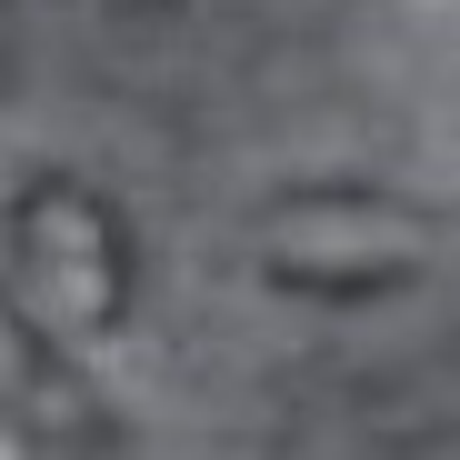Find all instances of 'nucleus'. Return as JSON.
Segmentation results:
<instances>
[{"label":"nucleus","instance_id":"1","mask_svg":"<svg viewBox=\"0 0 460 460\" xmlns=\"http://www.w3.org/2000/svg\"><path fill=\"white\" fill-rule=\"evenodd\" d=\"M0 300L31 360H81L130 321V230L81 171H31L0 230Z\"/></svg>","mask_w":460,"mask_h":460},{"label":"nucleus","instance_id":"2","mask_svg":"<svg viewBox=\"0 0 460 460\" xmlns=\"http://www.w3.org/2000/svg\"><path fill=\"white\" fill-rule=\"evenodd\" d=\"M450 230L391 190H290L261 210L251 230V261L270 290L300 300H360V290H411L440 261Z\"/></svg>","mask_w":460,"mask_h":460},{"label":"nucleus","instance_id":"3","mask_svg":"<svg viewBox=\"0 0 460 460\" xmlns=\"http://www.w3.org/2000/svg\"><path fill=\"white\" fill-rule=\"evenodd\" d=\"M0 460H31V440H21V420L0 411Z\"/></svg>","mask_w":460,"mask_h":460}]
</instances>
